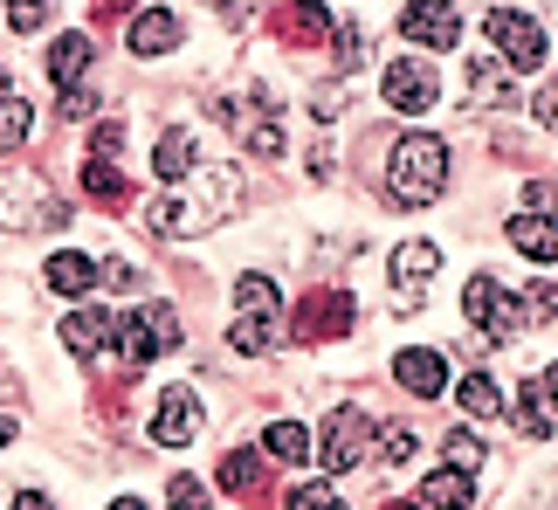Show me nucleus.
Wrapping results in <instances>:
<instances>
[{
	"label": "nucleus",
	"instance_id": "49530a36",
	"mask_svg": "<svg viewBox=\"0 0 558 510\" xmlns=\"http://www.w3.org/2000/svg\"><path fill=\"white\" fill-rule=\"evenodd\" d=\"M14 435H21V421H14V414H0V449H8Z\"/></svg>",
	"mask_w": 558,
	"mask_h": 510
},
{
	"label": "nucleus",
	"instance_id": "09e8293b",
	"mask_svg": "<svg viewBox=\"0 0 558 510\" xmlns=\"http://www.w3.org/2000/svg\"><path fill=\"white\" fill-rule=\"evenodd\" d=\"M0 97H8V70H0Z\"/></svg>",
	"mask_w": 558,
	"mask_h": 510
},
{
	"label": "nucleus",
	"instance_id": "dca6fc26",
	"mask_svg": "<svg viewBox=\"0 0 558 510\" xmlns=\"http://www.w3.org/2000/svg\"><path fill=\"white\" fill-rule=\"evenodd\" d=\"M386 269L400 276V304H421V283H427V276L441 269V248H435V242H400V248H393V263H386Z\"/></svg>",
	"mask_w": 558,
	"mask_h": 510
},
{
	"label": "nucleus",
	"instance_id": "4be33fe9",
	"mask_svg": "<svg viewBox=\"0 0 558 510\" xmlns=\"http://www.w3.org/2000/svg\"><path fill=\"white\" fill-rule=\"evenodd\" d=\"M456 400H462L469 421H497V414H504V387H497L489 373H469L462 387H456Z\"/></svg>",
	"mask_w": 558,
	"mask_h": 510
},
{
	"label": "nucleus",
	"instance_id": "ddd939ff",
	"mask_svg": "<svg viewBox=\"0 0 558 510\" xmlns=\"http://www.w3.org/2000/svg\"><path fill=\"white\" fill-rule=\"evenodd\" d=\"M0 221L8 228H70V201H56V194H0Z\"/></svg>",
	"mask_w": 558,
	"mask_h": 510
},
{
	"label": "nucleus",
	"instance_id": "9b49d317",
	"mask_svg": "<svg viewBox=\"0 0 558 510\" xmlns=\"http://www.w3.org/2000/svg\"><path fill=\"white\" fill-rule=\"evenodd\" d=\"M393 379H400L414 400H441V393H448V359H441L435 345H407V352L393 359Z\"/></svg>",
	"mask_w": 558,
	"mask_h": 510
},
{
	"label": "nucleus",
	"instance_id": "ea45409f",
	"mask_svg": "<svg viewBox=\"0 0 558 510\" xmlns=\"http://www.w3.org/2000/svg\"><path fill=\"white\" fill-rule=\"evenodd\" d=\"M531 111H538V124H551V132H558V83H551V90H538V104H531Z\"/></svg>",
	"mask_w": 558,
	"mask_h": 510
},
{
	"label": "nucleus",
	"instance_id": "bb28decb",
	"mask_svg": "<svg viewBox=\"0 0 558 510\" xmlns=\"http://www.w3.org/2000/svg\"><path fill=\"white\" fill-rule=\"evenodd\" d=\"M551 421H558V414L545 408V393H538V387L524 379V393H518V428H524L531 441H545V435H551Z\"/></svg>",
	"mask_w": 558,
	"mask_h": 510
},
{
	"label": "nucleus",
	"instance_id": "f257e3e1",
	"mask_svg": "<svg viewBox=\"0 0 558 510\" xmlns=\"http://www.w3.org/2000/svg\"><path fill=\"white\" fill-rule=\"evenodd\" d=\"M441 186H448V145L427 132H407L393 145V159H386V194L400 207H427Z\"/></svg>",
	"mask_w": 558,
	"mask_h": 510
},
{
	"label": "nucleus",
	"instance_id": "f8f14e48",
	"mask_svg": "<svg viewBox=\"0 0 558 510\" xmlns=\"http://www.w3.org/2000/svg\"><path fill=\"white\" fill-rule=\"evenodd\" d=\"M62 345H70L76 359H97V352H111L118 345V317L111 311H97V304H83L62 317Z\"/></svg>",
	"mask_w": 558,
	"mask_h": 510
},
{
	"label": "nucleus",
	"instance_id": "72a5a7b5",
	"mask_svg": "<svg viewBox=\"0 0 558 510\" xmlns=\"http://www.w3.org/2000/svg\"><path fill=\"white\" fill-rule=\"evenodd\" d=\"M166 510H207V490L193 476H173V490H166Z\"/></svg>",
	"mask_w": 558,
	"mask_h": 510
},
{
	"label": "nucleus",
	"instance_id": "f704fd0d",
	"mask_svg": "<svg viewBox=\"0 0 558 510\" xmlns=\"http://www.w3.org/2000/svg\"><path fill=\"white\" fill-rule=\"evenodd\" d=\"M524 317H558V290L545 283V276H538V283L524 290Z\"/></svg>",
	"mask_w": 558,
	"mask_h": 510
},
{
	"label": "nucleus",
	"instance_id": "7ed1b4c3",
	"mask_svg": "<svg viewBox=\"0 0 558 510\" xmlns=\"http://www.w3.org/2000/svg\"><path fill=\"white\" fill-rule=\"evenodd\" d=\"M366 441H373V414L366 408H338V414H325V428L311 435V456L338 476V470H359V462H366Z\"/></svg>",
	"mask_w": 558,
	"mask_h": 510
},
{
	"label": "nucleus",
	"instance_id": "6ab92c4d",
	"mask_svg": "<svg viewBox=\"0 0 558 510\" xmlns=\"http://www.w3.org/2000/svg\"><path fill=\"white\" fill-rule=\"evenodd\" d=\"M41 276H49V290H56V296H90V290L104 283L97 263H90V255H76V248L49 255V269H41Z\"/></svg>",
	"mask_w": 558,
	"mask_h": 510
},
{
	"label": "nucleus",
	"instance_id": "f3484780",
	"mask_svg": "<svg viewBox=\"0 0 558 510\" xmlns=\"http://www.w3.org/2000/svg\"><path fill=\"white\" fill-rule=\"evenodd\" d=\"M345 325H352V296H345V290H331V296L317 290L311 304L296 311V331H304V338H338Z\"/></svg>",
	"mask_w": 558,
	"mask_h": 510
},
{
	"label": "nucleus",
	"instance_id": "a878e982",
	"mask_svg": "<svg viewBox=\"0 0 558 510\" xmlns=\"http://www.w3.org/2000/svg\"><path fill=\"white\" fill-rule=\"evenodd\" d=\"M263 456H276V462H311V428H296V421H269Z\"/></svg>",
	"mask_w": 558,
	"mask_h": 510
},
{
	"label": "nucleus",
	"instance_id": "c85d7f7f",
	"mask_svg": "<svg viewBox=\"0 0 558 510\" xmlns=\"http://www.w3.org/2000/svg\"><path fill=\"white\" fill-rule=\"evenodd\" d=\"M283 510H345V497H338L331 483H296V490L283 497Z\"/></svg>",
	"mask_w": 558,
	"mask_h": 510
},
{
	"label": "nucleus",
	"instance_id": "8fccbe9b",
	"mask_svg": "<svg viewBox=\"0 0 558 510\" xmlns=\"http://www.w3.org/2000/svg\"><path fill=\"white\" fill-rule=\"evenodd\" d=\"M386 510H414V503H386Z\"/></svg>",
	"mask_w": 558,
	"mask_h": 510
},
{
	"label": "nucleus",
	"instance_id": "cd10ccee",
	"mask_svg": "<svg viewBox=\"0 0 558 510\" xmlns=\"http://www.w3.org/2000/svg\"><path fill=\"white\" fill-rule=\"evenodd\" d=\"M28 124H35V104H21V97H0V153H14V145L28 138Z\"/></svg>",
	"mask_w": 558,
	"mask_h": 510
},
{
	"label": "nucleus",
	"instance_id": "412c9836",
	"mask_svg": "<svg viewBox=\"0 0 558 510\" xmlns=\"http://www.w3.org/2000/svg\"><path fill=\"white\" fill-rule=\"evenodd\" d=\"M510 248L531 255V263H558V221H545V215H518V221H510Z\"/></svg>",
	"mask_w": 558,
	"mask_h": 510
},
{
	"label": "nucleus",
	"instance_id": "4468645a",
	"mask_svg": "<svg viewBox=\"0 0 558 510\" xmlns=\"http://www.w3.org/2000/svg\"><path fill=\"white\" fill-rule=\"evenodd\" d=\"M145 228H153V235H193V228H207V201L153 194V201H145Z\"/></svg>",
	"mask_w": 558,
	"mask_h": 510
},
{
	"label": "nucleus",
	"instance_id": "c9c22d12",
	"mask_svg": "<svg viewBox=\"0 0 558 510\" xmlns=\"http://www.w3.org/2000/svg\"><path fill=\"white\" fill-rule=\"evenodd\" d=\"M504 97H510V83L489 70V62H476V104H504Z\"/></svg>",
	"mask_w": 558,
	"mask_h": 510
},
{
	"label": "nucleus",
	"instance_id": "a211bd4d",
	"mask_svg": "<svg viewBox=\"0 0 558 510\" xmlns=\"http://www.w3.org/2000/svg\"><path fill=\"white\" fill-rule=\"evenodd\" d=\"M469 503H476V476H462V470H435L414 497V510H469Z\"/></svg>",
	"mask_w": 558,
	"mask_h": 510
},
{
	"label": "nucleus",
	"instance_id": "20e7f679",
	"mask_svg": "<svg viewBox=\"0 0 558 510\" xmlns=\"http://www.w3.org/2000/svg\"><path fill=\"white\" fill-rule=\"evenodd\" d=\"M483 35L497 41V56L510 62V70H545V56H551L545 28H538V21H531V14H518V8H489Z\"/></svg>",
	"mask_w": 558,
	"mask_h": 510
},
{
	"label": "nucleus",
	"instance_id": "c03bdc74",
	"mask_svg": "<svg viewBox=\"0 0 558 510\" xmlns=\"http://www.w3.org/2000/svg\"><path fill=\"white\" fill-rule=\"evenodd\" d=\"M14 510H56V503L41 497V490H14Z\"/></svg>",
	"mask_w": 558,
	"mask_h": 510
},
{
	"label": "nucleus",
	"instance_id": "a19ab883",
	"mask_svg": "<svg viewBox=\"0 0 558 510\" xmlns=\"http://www.w3.org/2000/svg\"><path fill=\"white\" fill-rule=\"evenodd\" d=\"M531 387H538V393H545V408H551V414H558V366H545V373H538V379H531Z\"/></svg>",
	"mask_w": 558,
	"mask_h": 510
},
{
	"label": "nucleus",
	"instance_id": "aec40b11",
	"mask_svg": "<svg viewBox=\"0 0 558 510\" xmlns=\"http://www.w3.org/2000/svg\"><path fill=\"white\" fill-rule=\"evenodd\" d=\"M166 49H180V14L166 8L132 14V56H166Z\"/></svg>",
	"mask_w": 558,
	"mask_h": 510
},
{
	"label": "nucleus",
	"instance_id": "b1692460",
	"mask_svg": "<svg viewBox=\"0 0 558 510\" xmlns=\"http://www.w3.org/2000/svg\"><path fill=\"white\" fill-rule=\"evenodd\" d=\"M83 70H90V35H56L49 41V76L56 83H76Z\"/></svg>",
	"mask_w": 558,
	"mask_h": 510
},
{
	"label": "nucleus",
	"instance_id": "37998d69",
	"mask_svg": "<svg viewBox=\"0 0 558 510\" xmlns=\"http://www.w3.org/2000/svg\"><path fill=\"white\" fill-rule=\"evenodd\" d=\"M90 14L97 21H118V14H132V0H90Z\"/></svg>",
	"mask_w": 558,
	"mask_h": 510
},
{
	"label": "nucleus",
	"instance_id": "f03ea898",
	"mask_svg": "<svg viewBox=\"0 0 558 510\" xmlns=\"http://www.w3.org/2000/svg\"><path fill=\"white\" fill-rule=\"evenodd\" d=\"M276 311H283V296H276L269 276H234V325H228V345L242 359H263L276 345Z\"/></svg>",
	"mask_w": 558,
	"mask_h": 510
},
{
	"label": "nucleus",
	"instance_id": "423d86ee",
	"mask_svg": "<svg viewBox=\"0 0 558 510\" xmlns=\"http://www.w3.org/2000/svg\"><path fill=\"white\" fill-rule=\"evenodd\" d=\"M379 97L393 104V111H407V118L435 111V97H441V76H435V62H421V56H393V62L379 70Z\"/></svg>",
	"mask_w": 558,
	"mask_h": 510
},
{
	"label": "nucleus",
	"instance_id": "79ce46f5",
	"mask_svg": "<svg viewBox=\"0 0 558 510\" xmlns=\"http://www.w3.org/2000/svg\"><path fill=\"white\" fill-rule=\"evenodd\" d=\"M90 111H97V104L83 97V90H70V97H62V118H90Z\"/></svg>",
	"mask_w": 558,
	"mask_h": 510
},
{
	"label": "nucleus",
	"instance_id": "e433bc0d",
	"mask_svg": "<svg viewBox=\"0 0 558 510\" xmlns=\"http://www.w3.org/2000/svg\"><path fill=\"white\" fill-rule=\"evenodd\" d=\"M414 449H421V435H414V428H400V421H393V428H386V462H407Z\"/></svg>",
	"mask_w": 558,
	"mask_h": 510
},
{
	"label": "nucleus",
	"instance_id": "2f4dec72",
	"mask_svg": "<svg viewBox=\"0 0 558 510\" xmlns=\"http://www.w3.org/2000/svg\"><path fill=\"white\" fill-rule=\"evenodd\" d=\"M83 186H90L97 201H111V207L124 201V180H118V173H111V166H104V159H90V166H83Z\"/></svg>",
	"mask_w": 558,
	"mask_h": 510
},
{
	"label": "nucleus",
	"instance_id": "6e6552de",
	"mask_svg": "<svg viewBox=\"0 0 558 510\" xmlns=\"http://www.w3.org/2000/svg\"><path fill=\"white\" fill-rule=\"evenodd\" d=\"M214 111H221L228 132H242V145H248L255 159H276V153H283V124H276V104L255 97V104H214Z\"/></svg>",
	"mask_w": 558,
	"mask_h": 510
},
{
	"label": "nucleus",
	"instance_id": "c756f323",
	"mask_svg": "<svg viewBox=\"0 0 558 510\" xmlns=\"http://www.w3.org/2000/svg\"><path fill=\"white\" fill-rule=\"evenodd\" d=\"M448 470H462V476H476V470H483V441L469 435V428L448 435Z\"/></svg>",
	"mask_w": 558,
	"mask_h": 510
},
{
	"label": "nucleus",
	"instance_id": "0eeeda50",
	"mask_svg": "<svg viewBox=\"0 0 558 510\" xmlns=\"http://www.w3.org/2000/svg\"><path fill=\"white\" fill-rule=\"evenodd\" d=\"M118 331H124V338H118L124 359H132V366H153L159 352L180 345V311H173V304H138Z\"/></svg>",
	"mask_w": 558,
	"mask_h": 510
},
{
	"label": "nucleus",
	"instance_id": "4c0bfd02",
	"mask_svg": "<svg viewBox=\"0 0 558 510\" xmlns=\"http://www.w3.org/2000/svg\"><path fill=\"white\" fill-rule=\"evenodd\" d=\"M118 145H124V124H97V159H104V166L118 159Z\"/></svg>",
	"mask_w": 558,
	"mask_h": 510
},
{
	"label": "nucleus",
	"instance_id": "473e14b6",
	"mask_svg": "<svg viewBox=\"0 0 558 510\" xmlns=\"http://www.w3.org/2000/svg\"><path fill=\"white\" fill-rule=\"evenodd\" d=\"M524 215L558 221V180H531V186H524Z\"/></svg>",
	"mask_w": 558,
	"mask_h": 510
},
{
	"label": "nucleus",
	"instance_id": "9d476101",
	"mask_svg": "<svg viewBox=\"0 0 558 510\" xmlns=\"http://www.w3.org/2000/svg\"><path fill=\"white\" fill-rule=\"evenodd\" d=\"M400 35L421 41V49H456L462 21H456V8H448V0H414V8L400 14Z\"/></svg>",
	"mask_w": 558,
	"mask_h": 510
},
{
	"label": "nucleus",
	"instance_id": "39448f33",
	"mask_svg": "<svg viewBox=\"0 0 558 510\" xmlns=\"http://www.w3.org/2000/svg\"><path fill=\"white\" fill-rule=\"evenodd\" d=\"M462 317L476 325V338H518L524 331V311L510 304V290L497 283V276H469V290H462Z\"/></svg>",
	"mask_w": 558,
	"mask_h": 510
},
{
	"label": "nucleus",
	"instance_id": "393cba45",
	"mask_svg": "<svg viewBox=\"0 0 558 510\" xmlns=\"http://www.w3.org/2000/svg\"><path fill=\"white\" fill-rule=\"evenodd\" d=\"M221 490L228 497H255V490H263V456H255V449H234L221 462Z\"/></svg>",
	"mask_w": 558,
	"mask_h": 510
},
{
	"label": "nucleus",
	"instance_id": "de8ad7c7",
	"mask_svg": "<svg viewBox=\"0 0 558 510\" xmlns=\"http://www.w3.org/2000/svg\"><path fill=\"white\" fill-rule=\"evenodd\" d=\"M111 510H145V503H138V497H118V503H111Z\"/></svg>",
	"mask_w": 558,
	"mask_h": 510
},
{
	"label": "nucleus",
	"instance_id": "a18cd8bd",
	"mask_svg": "<svg viewBox=\"0 0 558 510\" xmlns=\"http://www.w3.org/2000/svg\"><path fill=\"white\" fill-rule=\"evenodd\" d=\"M221 14H228V21H248V14H255V0H221Z\"/></svg>",
	"mask_w": 558,
	"mask_h": 510
},
{
	"label": "nucleus",
	"instance_id": "7c9ffc66",
	"mask_svg": "<svg viewBox=\"0 0 558 510\" xmlns=\"http://www.w3.org/2000/svg\"><path fill=\"white\" fill-rule=\"evenodd\" d=\"M49 14H56V0H8V28L14 35H35Z\"/></svg>",
	"mask_w": 558,
	"mask_h": 510
},
{
	"label": "nucleus",
	"instance_id": "1a4fd4ad",
	"mask_svg": "<svg viewBox=\"0 0 558 510\" xmlns=\"http://www.w3.org/2000/svg\"><path fill=\"white\" fill-rule=\"evenodd\" d=\"M193 435H201V393H193V387H166L159 414H153V441H159V449H186Z\"/></svg>",
	"mask_w": 558,
	"mask_h": 510
},
{
	"label": "nucleus",
	"instance_id": "2eb2a0df",
	"mask_svg": "<svg viewBox=\"0 0 558 510\" xmlns=\"http://www.w3.org/2000/svg\"><path fill=\"white\" fill-rule=\"evenodd\" d=\"M193 166H201V138L186 132V124H173V132H159V145H153V173H159V186H180Z\"/></svg>",
	"mask_w": 558,
	"mask_h": 510
},
{
	"label": "nucleus",
	"instance_id": "58836bf2",
	"mask_svg": "<svg viewBox=\"0 0 558 510\" xmlns=\"http://www.w3.org/2000/svg\"><path fill=\"white\" fill-rule=\"evenodd\" d=\"M97 276H104L111 290H132V283H138V269H132V263H97Z\"/></svg>",
	"mask_w": 558,
	"mask_h": 510
},
{
	"label": "nucleus",
	"instance_id": "5701e85b",
	"mask_svg": "<svg viewBox=\"0 0 558 510\" xmlns=\"http://www.w3.org/2000/svg\"><path fill=\"white\" fill-rule=\"evenodd\" d=\"M276 28H283L290 41H325L331 35V14H325V0H296L290 14H276Z\"/></svg>",
	"mask_w": 558,
	"mask_h": 510
}]
</instances>
